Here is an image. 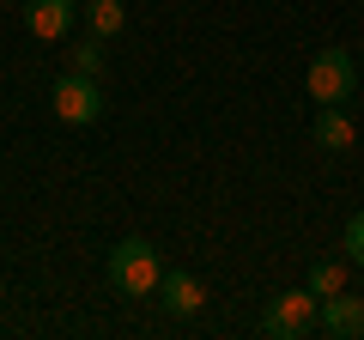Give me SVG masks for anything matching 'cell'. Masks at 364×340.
<instances>
[{
  "instance_id": "3957f363",
  "label": "cell",
  "mask_w": 364,
  "mask_h": 340,
  "mask_svg": "<svg viewBox=\"0 0 364 340\" xmlns=\"http://www.w3.org/2000/svg\"><path fill=\"white\" fill-rule=\"evenodd\" d=\"M49 104H55V116L73 122V128H91V122L104 116V92H97V79H91V73H73V67L49 85Z\"/></svg>"
},
{
  "instance_id": "5b68a950",
  "label": "cell",
  "mask_w": 364,
  "mask_h": 340,
  "mask_svg": "<svg viewBox=\"0 0 364 340\" xmlns=\"http://www.w3.org/2000/svg\"><path fill=\"white\" fill-rule=\"evenodd\" d=\"M79 18V0H25V31L37 43H61Z\"/></svg>"
},
{
  "instance_id": "52a82bcc",
  "label": "cell",
  "mask_w": 364,
  "mask_h": 340,
  "mask_svg": "<svg viewBox=\"0 0 364 340\" xmlns=\"http://www.w3.org/2000/svg\"><path fill=\"white\" fill-rule=\"evenodd\" d=\"M158 304H164L170 316H200V310H207V286H200L195 274H182V267H176V274L158 280Z\"/></svg>"
},
{
  "instance_id": "30bf717a",
  "label": "cell",
  "mask_w": 364,
  "mask_h": 340,
  "mask_svg": "<svg viewBox=\"0 0 364 340\" xmlns=\"http://www.w3.org/2000/svg\"><path fill=\"white\" fill-rule=\"evenodd\" d=\"M67 67H73V73H104V37H79L73 49H67Z\"/></svg>"
},
{
  "instance_id": "9c48e42d",
  "label": "cell",
  "mask_w": 364,
  "mask_h": 340,
  "mask_svg": "<svg viewBox=\"0 0 364 340\" xmlns=\"http://www.w3.org/2000/svg\"><path fill=\"white\" fill-rule=\"evenodd\" d=\"M128 25V6H122V0H85V31L91 37H116V31Z\"/></svg>"
},
{
  "instance_id": "7c38bea8",
  "label": "cell",
  "mask_w": 364,
  "mask_h": 340,
  "mask_svg": "<svg viewBox=\"0 0 364 340\" xmlns=\"http://www.w3.org/2000/svg\"><path fill=\"white\" fill-rule=\"evenodd\" d=\"M340 249H346V262L364 274V213H352V219H346V243H340Z\"/></svg>"
},
{
  "instance_id": "7a4b0ae2",
  "label": "cell",
  "mask_w": 364,
  "mask_h": 340,
  "mask_svg": "<svg viewBox=\"0 0 364 340\" xmlns=\"http://www.w3.org/2000/svg\"><path fill=\"white\" fill-rule=\"evenodd\" d=\"M316 310H322V298H316L310 286L279 292V298L267 304V316H261V334H273V340H304V334H316Z\"/></svg>"
},
{
  "instance_id": "8fae6325",
  "label": "cell",
  "mask_w": 364,
  "mask_h": 340,
  "mask_svg": "<svg viewBox=\"0 0 364 340\" xmlns=\"http://www.w3.org/2000/svg\"><path fill=\"white\" fill-rule=\"evenodd\" d=\"M304 286H310L316 298H334V292H346V267H340V262H316Z\"/></svg>"
},
{
  "instance_id": "8992f818",
  "label": "cell",
  "mask_w": 364,
  "mask_h": 340,
  "mask_svg": "<svg viewBox=\"0 0 364 340\" xmlns=\"http://www.w3.org/2000/svg\"><path fill=\"white\" fill-rule=\"evenodd\" d=\"M316 328L334 340H358L364 334V298H352V292H334V298H322V310H316Z\"/></svg>"
},
{
  "instance_id": "4fadbf2b",
  "label": "cell",
  "mask_w": 364,
  "mask_h": 340,
  "mask_svg": "<svg viewBox=\"0 0 364 340\" xmlns=\"http://www.w3.org/2000/svg\"><path fill=\"white\" fill-rule=\"evenodd\" d=\"M358 6H364V0H358Z\"/></svg>"
},
{
  "instance_id": "ba28073f",
  "label": "cell",
  "mask_w": 364,
  "mask_h": 340,
  "mask_svg": "<svg viewBox=\"0 0 364 340\" xmlns=\"http://www.w3.org/2000/svg\"><path fill=\"white\" fill-rule=\"evenodd\" d=\"M316 146H322V152H352V140H358V128H352V116L340 104H322L316 110Z\"/></svg>"
},
{
  "instance_id": "6da1fadb",
  "label": "cell",
  "mask_w": 364,
  "mask_h": 340,
  "mask_svg": "<svg viewBox=\"0 0 364 340\" xmlns=\"http://www.w3.org/2000/svg\"><path fill=\"white\" fill-rule=\"evenodd\" d=\"M104 274H109V286H116L122 298H152L158 280H164V262H158V249L146 243V237H128V243L109 249Z\"/></svg>"
},
{
  "instance_id": "277c9868",
  "label": "cell",
  "mask_w": 364,
  "mask_h": 340,
  "mask_svg": "<svg viewBox=\"0 0 364 340\" xmlns=\"http://www.w3.org/2000/svg\"><path fill=\"white\" fill-rule=\"evenodd\" d=\"M304 85H310L316 104H346L352 85H358V61H352L346 49H322L310 61V73H304Z\"/></svg>"
}]
</instances>
